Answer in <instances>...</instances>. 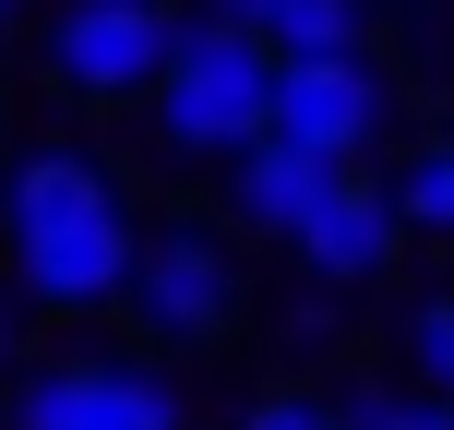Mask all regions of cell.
<instances>
[{"label":"cell","instance_id":"cell-1","mask_svg":"<svg viewBox=\"0 0 454 430\" xmlns=\"http://www.w3.org/2000/svg\"><path fill=\"white\" fill-rule=\"evenodd\" d=\"M0 251H12L24 311H120L144 215L84 144H24L0 180Z\"/></svg>","mask_w":454,"mask_h":430},{"label":"cell","instance_id":"cell-2","mask_svg":"<svg viewBox=\"0 0 454 430\" xmlns=\"http://www.w3.org/2000/svg\"><path fill=\"white\" fill-rule=\"evenodd\" d=\"M144 108H156L168 156H239V144H263L275 132V36L239 24V12H192Z\"/></svg>","mask_w":454,"mask_h":430},{"label":"cell","instance_id":"cell-3","mask_svg":"<svg viewBox=\"0 0 454 430\" xmlns=\"http://www.w3.org/2000/svg\"><path fill=\"white\" fill-rule=\"evenodd\" d=\"M0 430H192L180 383L156 359H108V347H48L12 371V418Z\"/></svg>","mask_w":454,"mask_h":430},{"label":"cell","instance_id":"cell-4","mask_svg":"<svg viewBox=\"0 0 454 430\" xmlns=\"http://www.w3.org/2000/svg\"><path fill=\"white\" fill-rule=\"evenodd\" d=\"M120 311H132L156 347H215V335H239V311H251V287H239V251H227L215 227H144Z\"/></svg>","mask_w":454,"mask_h":430},{"label":"cell","instance_id":"cell-5","mask_svg":"<svg viewBox=\"0 0 454 430\" xmlns=\"http://www.w3.org/2000/svg\"><path fill=\"white\" fill-rule=\"evenodd\" d=\"M168 48H180L168 0H72V12L48 24V84H60L72 108H132V96H156Z\"/></svg>","mask_w":454,"mask_h":430},{"label":"cell","instance_id":"cell-6","mask_svg":"<svg viewBox=\"0 0 454 430\" xmlns=\"http://www.w3.org/2000/svg\"><path fill=\"white\" fill-rule=\"evenodd\" d=\"M275 132L311 144V156H371V132H383V72H371L359 48L275 60Z\"/></svg>","mask_w":454,"mask_h":430},{"label":"cell","instance_id":"cell-7","mask_svg":"<svg viewBox=\"0 0 454 430\" xmlns=\"http://www.w3.org/2000/svg\"><path fill=\"white\" fill-rule=\"evenodd\" d=\"M395 227H407V215H395V192H371L359 168H335V192L299 215L287 251H299V275H311V287H371V275L395 263Z\"/></svg>","mask_w":454,"mask_h":430},{"label":"cell","instance_id":"cell-8","mask_svg":"<svg viewBox=\"0 0 454 430\" xmlns=\"http://www.w3.org/2000/svg\"><path fill=\"white\" fill-rule=\"evenodd\" d=\"M335 168H347V156H311V144L263 132V144L227 156V204H239V227H263V239H299V215L335 192Z\"/></svg>","mask_w":454,"mask_h":430},{"label":"cell","instance_id":"cell-9","mask_svg":"<svg viewBox=\"0 0 454 430\" xmlns=\"http://www.w3.org/2000/svg\"><path fill=\"white\" fill-rule=\"evenodd\" d=\"M275 60H323V48H359V0H263Z\"/></svg>","mask_w":454,"mask_h":430},{"label":"cell","instance_id":"cell-10","mask_svg":"<svg viewBox=\"0 0 454 430\" xmlns=\"http://www.w3.org/2000/svg\"><path fill=\"white\" fill-rule=\"evenodd\" d=\"M395 215L407 227H431V239H454V132H431L407 156V180H395Z\"/></svg>","mask_w":454,"mask_h":430},{"label":"cell","instance_id":"cell-11","mask_svg":"<svg viewBox=\"0 0 454 430\" xmlns=\"http://www.w3.org/2000/svg\"><path fill=\"white\" fill-rule=\"evenodd\" d=\"M347 430H454V395H431V383H407V395H359V407H347Z\"/></svg>","mask_w":454,"mask_h":430},{"label":"cell","instance_id":"cell-12","mask_svg":"<svg viewBox=\"0 0 454 430\" xmlns=\"http://www.w3.org/2000/svg\"><path fill=\"white\" fill-rule=\"evenodd\" d=\"M407 371L431 395H454V299H419V311H407Z\"/></svg>","mask_w":454,"mask_h":430},{"label":"cell","instance_id":"cell-13","mask_svg":"<svg viewBox=\"0 0 454 430\" xmlns=\"http://www.w3.org/2000/svg\"><path fill=\"white\" fill-rule=\"evenodd\" d=\"M239 430H347V407H323V395H299V383H275V395H251Z\"/></svg>","mask_w":454,"mask_h":430},{"label":"cell","instance_id":"cell-14","mask_svg":"<svg viewBox=\"0 0 454 430\" xmlns=\"http://www.w3.org/2000/svg\"><path fill=\"white\" fill-rule=\"evenodd\" d=\"M12 359H24V287H0V383H12Z\"/></svg>","mask_w":454,"mask_h":430},{"label":"cell","instance_id":"cell-15","mask_svg":"<svg viewBox=\"0 0 454 430\" xmlns=\"http://www.w3.org/2000/svg\"><path fill=\"white\" fill-rule=\"evenodd\" d=\"M204 12H239V24H263V0H204Z\"/></svg>","mask_w":454,"mask_h":430},{"label":"cell","instance_id":"cell-16","mask_svg":"<svg viewBox=\"0 0 454 430\" xmlns=\"http://www.w3.org/2000/svg\"><path fill=\"white\" fill-rule=\"evenodd\" d=\"M407 12H431V0H407Z\"/></svg>","mask_w":454,"mask_h":430},{"label":"cell","instance_id":"cell-17","mask_svg":"<svg viewBox=\"0 0 454 430\" xmlns=\"http://www.w3.org/2000/svg\"><path fill=\"white\" fill-rule=\"evenodd\" d=\"M0 12H12V0H0Z\"/></svg>","mask_w":454,"mask_h":430}]
</instances>
